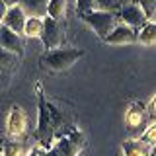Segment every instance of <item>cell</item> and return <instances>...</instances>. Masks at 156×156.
<instances>
[{
  "instance_id": "obj_22",
  "label": "cell",
  "mask_w": 156,
  "mask_h": 156,
  "mask_svg": "<svg viewBox=\"0 0 156 156\" xmlns=\"http://www.w3.org/2000/svg\"><path fill=\"white\" fill-rule=\"evenodd\" d=\"M76 10H78V14L96 10V0H76Z\"/></svg>"
},
{
  "instance_id": "obj_12",
  "label": "cell",
  "mask_w": 156,
  "mask_h": 156,
  "mask_svg": "<svg viewBox=\"0 0 156 156\" xmlns=\"http://www.w3.org/2000/svg\"><path fill=\"white\" fill-rule=\"evenodd\" d=\"M136 43H139V45H144V47L156 45V22L148 20V22L136 31Z\"/></svg>"
},
{
  "instance_id": "obj_11",
  "label": "cell",
  "mask_w": 156,
  "mask_h": 156,
  "mask_svg": "<svg viewBox=\"0 0 156 156\" xmlns=\"http://www.w3.org/2000/svg\"><path fill=\"white\" fill-rule=\"evenodd\" d=\"M49 0H20V6L27 18H45Z\"/></svg>"
},
{
  "instance_id": "obj_9",
  "label": "cell",
  "mask_w": 156,
  "mask_h": 156,
  "mask_svg": "<svg viewBox=\"0 0 156 156\" xmlns=\"http://www.w3.org/2000/svg\"><path fill=\"white\" fill-rule=\"evenodd\" d=\"M119 18H121V23H127V26H131V27H135V29H140L146 22H148V18L144 16V12L136 6L135 2L133 4H127V6L121 8Z\"/></svg>"
},
{
  "instance_id": "obj_10",
  "label": "cell",
  "mask_w": 156,
  "mask_h": 156,
  "mask_svg": "<svg viewBox=\"0 0 156 156\" xmlns=\"http://www.w3.org/2000/svg\"><path fill=\"white\" fill-rule=\"evenodd\" d=\"M26 20H27L26 12H23L22 6L18 4V6H12V8L6 10V16H4V20H2V26H6V27L12 29V31L23 35V26H26Z\"/></svg>"
},
{
  "instance_id": "obj_17",
  "label": "cell",
  "mask_w": 156,
  "mask_h": 156,
  "mask_svg": "<svg viewBox=\"0 0 156 156\" xmlns=\"http://www.w3.org/2000/svg\"><path fill=\"white\" fill-rule=\"evenodd\" d=\"M43 31V18H27L26 20V26H23V35L29 39H35L41 37Z\"/></svg>"
},
{
  "instance_id": "obj_14",
  "label": "cell",
  "mask_w": 156,
  "mask_h": 156,
  "mask_svg": "<svg viewBox=\"0 0 156 156\" xmlns=\"http://www.w3.org/2000/svg\"><path fill=\"white\" fill-rule=\"evenodd\" d=\"M121 150H123V156H146L148 146L140 139H127L121 144Z\"/></svg>"
},
{
  "instance_id": "obj_21",
  "label": "cell",
  "mask_w": 156,
  "mask_h": 156,
  "mask_svg": "<svg viewBox=\"0 0 156 156\" xmlns=\"http://www.w3.org/2000/svg\"><path fill=\"white\" fill-rule=\"evenodd\" d=\"M139 139L143 140V143H144L146 146L156 144V119H154L152 123H150V125H148V127H146V129L143 131V135H140Z\"/></svg>"
},
{
  "instance_id": "obj_15",
  "label": "cell",
  "mask_w": 156,
  "mask_h": 156,
  "mask_svg": "<svg viewBox=\"0 0 156 156\" xmlns=\"http://www.w3.org/2000/svg\"><path fill=\"white\" fill-rule=\"evenodd\" d=\"M51 148H53V152H55L57 156H78V152H80V150L72 144V140L68 139V136H61V139H57L55 144H53Z\"/></svg>"
},
{
  "instance_id": "obj_28",
  "label": "cell",
  "mask_w": 156,
  "mask_h": 156,
  "mask_svg": "<svg viewBox=\"0 0 156 156\" xmlns=\"http://www.w3.org/2000/svg\"><path fill=\"white\" fill-rule=\"evenodd\" d=\"M146 156H156V144H150L148 146V152H146Z\"/></svg>"
},
{
  "instance_id": "obj_19",
  "label": "cell",
  "mask_w": 156,
  "mask_h": 156,
  "mask_svg": "<svg viewBox=\"0 0 156 156\" xmlns=\"http://www.w3.org/2000/svg\"><path fill=\"white\" fill-rule=\"evenodd\" d=\"M135 4L144 12V16L148 20H156V0H135Z\"/></svg>"
},
{
  "instance_id": "obj_26",
  "label": "cell",
  "mask_w": 156,
  "mask_h": 156,
  "mask_svg": "<svg viewBox=\"0 0 156 156\" xmlns=\"http://www.w3.org/2000/svg\"><path fill=\"white\" fill-rule=\"evenodd\" d=\"M6 10H8V6L0 0V23H2V20H4V16H6Z\"/></svg>"
},
{
  "instance_id": "obj_29",
  "label": "cell",
  "mask_w": 156,
  "mask_h": 156,
  "mask_svg": "<svg viewBox=\"0 0 156 156\" xmlns=\"http://www.w3.org/2000/svg\"><path fill=\"white\" fill-rule=\"evenodd\" d=\"M47 156H57V154L53 152V148H49V152H47Z\"/></svg>"
},
{
  "instance_id": "obj_7",
  "label": "cell",
  "mask_w": 156,
  "mask_h": 156,
  "mask_svg": "<svg viewBox=\"0 0 156 156\" xmlns=\"http://www.w3.org/2000/svg\"><path fill=\"white\" fill-rule=\"evenodd\" d=\"M136 31L139 29L127 26V23H117L113 31L107 35L105 43L107 45H131V43H136Z\"/></svg>"
},
{
  "instance_id": "obj_30",
  "label": "cell",
  "mask_w": 156,
  "mask_h": 156,
  "mask_svg": "<svg viewBox=\"0 0 156 156\" xmlns=\"http://www.w3.org/2000/svg\"><path fill=\"white\" fill-rule=\"evenodd\" d=\"M0 76H2V74H0Z\"/></svg>"
},
{
  "instance_id": "obj_24",
  "label": "cell",
  "mask_w": 156,
  "mask_h": 156,
  "mask_svg": "<svg viewBox=\"0 0 156 156\" xmlns=\"http://www.w3.org/2000/svg\"><path fill=\"white\" fill-rule=\"evenodd\" d=\"M146 111H148V117H152L156 119V94L150 98V101L146 104Z\"/></svg>"
},
{
  "instance_id": "obj_13",
  "label": "cell",
  "mask_w": 156,
  "mask_h": 156,
  "mask_svg": "<svg viewBox=\"0 0 156 156\" xmlns=\"http://www.w3.org/2000/svg\"><path fill=\"white\" fill-rule=\"evenodd\" d=\"M20 58L22 57H18L16 53H10V51L0 47V74H12L18 68Z\"/></svg>"
},
{
  "instance_id": "obj_23",
  "label": "cell",
  "mask_w": 156,
  "mask_h": 156,
  "mask_svg": "<svg viewBox=\"0 0 156 156\" xmlns=\"http://www.w3.org/2000/svg\"><path fill=\"white\" fill-rule=\"evenodd\" d=\"M117 0H96V10H105V12H115Z\"/></svg>"
},
{
  "instance_id": "obj_5",
  "label": "cell",
  "mask_w": 156,
  "mask_h": 156,
  "mask_svg": "<svg viewBox=\"0 0 156 156\" xmlns=\"http://www.w3.org/2000/svg\"><path fill=\"white\" fill-rule=\"evenodd\" d=\"M27 131V115L22 105H12L6 117V135L8 139H22Z\"/></svg>"
},
{
  "instance_id": "obj_18",
  "label": "cell",
  "mask_w": 156,
  "mask_h": 156,
  "mask_svg": "<svg viewBox=\"0 0 156 156\" xmlns=\"http://www.w3.org/2000/svg\"><path fill=\"white\" fill-rule=\"evenodd\" d=\"M2 156H26V150H23V144L20 140H4L2 143Z\"/></svg>"
},
{
  "instance_id": "obj_4",
  "label": "cell",
  "mask_w": 156,
  "mask_h": 156,
  "mask_svg": "<svg viewBox=\"0 0 156 156\" xmlns=\"http://www.w3.org/2000/svg\"><path fill=\"white\" fill-rule=\"evenodd\" d=\"M39 39L43 41L47 51L49 49L62 47V43H65V23L45 16L43 18V31H41V37Z\"/></svg>"
},
{
  "instance_id": "obj_1",
  "label": "cell",
  "mask_w": 156,
  "mask_h": 156,
  "mask_svg": "<svg viewBox=\"0 0 156 156\" xmlns=\"http://www.w3.org/2000/svg\"><path fill=\"white\" fill-rule=\"evenodd\" d=\"M37 90V129H35V139L43 148H51L57 140V129L53 123L51 111H49V101L43 94L41 84H35Z\"/></svg>"
},
{
  "instance_id": "obj_25",
  "label": "cell",
  "mask_w": 156,
  "mask_h": 156,
  "mask_svg": "<svg viewBox=\"0 0 156 156\" xmlns=\"http://www.w3.org/2000/svg\"><path fill=\"white\" fill-rule=\"evenodd\" d=\"M47 152H49L47 148H43L41 144H37V146H33V148L29 150L26 156H47Z\"/></svg>"
},
{
  "instance_id": "obj_2",
  "label": "cell",
  "mask_w": 156,
  "mask_h": 156,
  "mask_svg": "<svg viewBox=\"0 0 156 156\" xmlns=\"http://www.w3.org/2000/svg\"><path fill=\"white\" fill-rule=\"evenodd\" d=\"M84 57V51L76 47H58V49H49L41 55V66L51 72H62L68 70L74 62H78Z\"/></svg>"
},
{
  "instance_id": "obj_8",
  "label": "cell",
  "mask_w": 156,
  "mask_h": 156,
  "mask_svg": "<svg viewBox=\"0 0 156 156\" xmlns=\"http://www.w3.org/2000/svg\"><path fill=\"white\" fill-rule=\"evenodd\" d=\"M0 47L6 49L10 53H16L18 57H23V41L22 35L16 31H12L10 27L0 23Z\"/></svg>"
},
{
  "instance_id": "obj_27",
  "label": "cell",
  "mask_w": 156,
  "mask_h": 156,
  "mask_svg": "<svg viewBox=\"0 0 156 156\" xmlns=\"http://www.w3.org/2000/svg\"><path fill=\"white\" fill-rule=\"evenodd\" d=\"M2 2L6 4L8 8H12V6H18V4H20V0H2Z\"/></svg>"
},
{
  "instance_id": "obj_3",
  "label": "cell",
  "mask_w": 156,
  "mask_h": 156,
  "mask_svg": "<svg viewBox=\"0 0 156 156\" xmlns=\"http://www.w3.org/2000/svg\"><path fill=\"white\" fill-rule=\"evenodd\" d=\"M80 18L101 41H105L107 35L117 26V18L119 16L115 12H105V10H90V12L80 14Z\"/></svg>"
},
{
  "instance_id": "obj_16",
  "label": "cell",
  "mask_w": 156,
  "mask_h": 156,
  "mask_svg": "<svg viewBox=\"0 0 156 156\" xmlns=\"http://www.w3.org/2000/svg\"><path fill=\"white\" fill-rule=\"evenodd\" d=\"M47 16L53 20L62 22L66 16V0H49L47 4Z\"/></svg>"
},
{
  "instance_id": "obj_20",
  "label": "cell",
  "mask_w": 156,
  "mask_h": 156,
  "mask_svg": "<svg viewBox=\"0 0 156 156\" xmlns=\"http://www.w3.org/2000/svg\"><path fill=\"white\" fill-rule=\"evenodd\" d=\"M66 136L72 140V144H74L78 150H82V148L86 146V136H84V133H82L80 129H76V127H72V129L68 131V135H66Z\"/></svg>"
},
{
  "instance_id": "obj_6",
  "label": "cell",
  "mask_w": 156,
  "mask_h": 156,
  "mask_svg": "<svg viewBox=\"0 0 156 156\" xmlns=\"http://www.w3.org/2000/svg\"><path fill=\"white\" fill-rule=\"evenodd\" d=\"M148 119V111H146V104L143 101H131L125 109V127L129 133H136L146 125Z\"/></svg>"
}]
</instances>
